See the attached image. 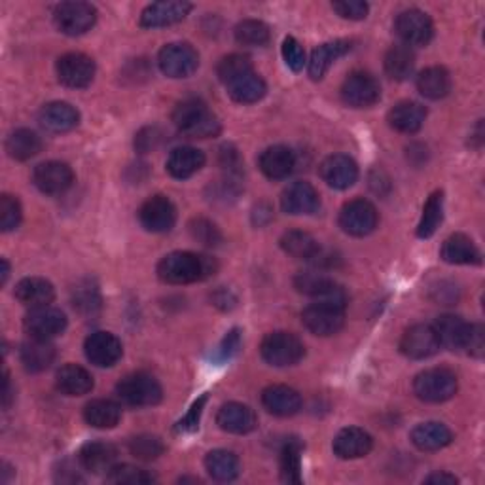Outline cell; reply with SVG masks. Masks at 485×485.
<instances>
[{
  "label": "cell",
  "instance_id": "6da1fadb",
  "mask_svg": "<svg viewBox=\"0 0 485 485\" xmlns=\"http://www.w3.org/2000/svg\"><path fill=\"white\" fill-rule=\"evenodd\" d=\"M212 258L188 251H177L163 256L158 264V277L167 284H192L215 273Z\"/></svg>",
  "mask_w": 485,
  "mask_h": 485
},
{
  "label": "cell",
  "instance_id": "7a4b0ae2",
  "mask_svg": "<svg viewBox=\"0 0 485 485\" xmlns=\"http://www.w3.org/2000/svg\"><path fill=\"white\" fill-rule=\"evenodd\" d=\"M173 121L182 135L190 139H210L220 133L218 118L200 99H186L177 104Z\"/></svg>",
  "mask_w": 485,
  "mask_h": 485
},
{
  "label": "cell",
  "instance_id": "3957f363",
  "mask_svg": "<svg viewBox=\"0 0 485 485\" xmlns=\"http://www.w3.org/2000/svg\"><path fill=\"white\" fill-rule=\"evenodd\" d=\"M345 306L347 301L315 300V303L303 309L301 321L315 336H333L345 325Z\"/></svg>",
  "mask_w": 485,
  "mask_h": 485
},
{
  "label": "cell",
  "instance_id": "277c9868",
  "mask_svg": "<svg viewBox=\"0 0 485 485\" xmlns=\"http://www.w3.org/2000/svg\"><path fill=\"white\" fill-rule=\"evenodd\" d=\"M459 382L448 368H431L415 375L414 392L415 397L429 404H442L451 400L457 394Z\"/></svg>",
  "mask_w": 485,
  "mask_h": 485
},
{
  "label": "cell",
  "instance_id": "5b68a950",
  "mask_svg": "<svg viewBox=\"0 0 485 485\" xmlns=\"http://www.w3.org/2000/svg\"><path fill=\"white\" fill-rule=\"evenodd\" d=\"M116 394L121 402L133 407H150L161 402L163 389L158 379L144 372H135L126 375L116 385Z\"/></svg>",
  "mask_w": 485,
  "mask_h": 485
},
{
  "label": "cell",
  "instance_id": "8992f818",
  "mask_svg": "<svg viewBox=\"0 0 485 485\" xmlns=\"http://www.w3.org/2000/svg\"><path fill=\"white\" fill-rule=\"evenodd\" d=\"M262 358L275 368H286L298 364L303 355H306V347L301 340L291 332H273L267 333L260 345Z\"/></svg>",
  "mask_w": 485,
  "mask_h": 485
},
{
  "label": "cell",
  "instance_id": "52a82bcc",
  "mask_svg": "<svg viewBox=\"0 0 485 485\" xmlns=\"http://www.w3.org/2000/svg\"><path fill=\"white\" fill-rule=\"evenodd\" d=\"M158 65L169 78H188L200 67V55L188 42H173L161 48Z\"/></svg>",
  "mask_w": 485,
  "mask_h": 485
},
{
  "label": "cell",
  "instance_id": "ba28073f",
  "mask_svg": "<svg viewBox=\"0 0 485 485\" xmlns=\"http://www.w3.org/2000/svg\"><path fill=\"white\" fill-rule=\"evenodd\" d=\"M53 21L63 35H86L97 21V10L89 3H61L53 12Z\"/></svg>",
  "mask_w": 485,
  "mask_h": 485
},
{
  "label": "cell",
  "instance_id": "9c48e42d",
  "mask_svg": "<svg viewBox=\"0 0 485 485\" xmlns=\"http://www.w3.org/2000/svg\"><path fill=\"white\" fill-rule=\"evenodd\" d=\"M377 210L368 200H353L340 210V227L353 237H366L377 227Z\"/></svg>",
  "mask_w": 485,
  "mask_h": 485
},
{
  "label": "cell",
  "instance_id": "30bf717a",
  "mask_svg": "<svg viewBox=\"0 0 485 485\" xmlns=\"http://www.w3.org/2000/svg\"><path fill=\"white\" fill-rule=\"evenodd\" d=\"M379 97H382V87L368 72L349 74L341 86V99L353 109H370Z\"/></svg>",
  "mask_w": 485,
  "mask_h": 485
},
{
  "label": "cell",
  "instance_id": "8fae6325",
  "mask_svg": "<svg viewBox=\"0 0 485 485\" xmlns=\"http://www.w3.org/2000/svg\"><path fill=\"white\" fill-rule=\"evenodd\" d=\"M394 30H397V35L407 48L427 45L434 37V25L431 18L417 8L404 10L394 21Z\"/></svg>",
  "mask_w": 485,
  "mask_h": 485
},
{
  "label": "cell",
  "instance_id": "7c38bea8",
  "mask_svg": "<svg viewBox=\"0 0 485 485\" xmlns=\"http://www.w3.org/2000/svg\"><path fill=\"white\" fill-rule=\"evenodd\" d=\"M57 78L67 87H87L95 78V61L86 53H65L57 59Z\"/></svg>",
  "mask_w": 485,
  "mask_h": 485
},
{
  "label": "cell",
  "instance_id": "4fadbf2b",
  "mask_svg": "<svg viewBox=\"0 0 485 485\" xmlns=\"http://www.w3.org/2000/svg\"><path fill=\"white\" fill-rule=\"evenodd\" d=\"M139 220L146 232L152 234L171 232L177 222V209L169 197L152 195L141 205Z\"/></svg>",
  "mask_w": 485,
  "mask_h": 485
},
{
  "label": "cell",
  "instance_id": "5bb4252c",
  "mask_svg": "<svg viewBox=\"0 0 485 485\" xmlns=\"http://www.w3.org/2000/svg\"><path fill=\"white\" fill-rule=\"evenodd\" d=\"M25 330L30 338L52 340L67 330V316L52 306L33 308L25 316Z\"/></svg>",
  "mask_w": 485,
  "mask_h": 485
},
{
  "label": "cell",
  "instance_id": "9a60e30c",
  "mask_svg": "<svg viewBox=\"0 0 485 485\" xmlns=\"http://www.w3.org/2000/svg\"><path fill=\"white\" fill-rule=\"evenodd\" d=\"M440 340L429 325H415L404 332L400 340V351L412 360L431 358L440 351Z\"/></svg>",
  "mask_w": 485,
  "mask_h": 485
},
{
  "label": "cell",
  "instance_id": "2e32d148",
  "mask_svg": "<svg viewBox=\"0 0 485 485\" xmlns=\"http://www.w3.org/2000/svg\"><path fill=\"white\" fill-rule=\"evenodd\" d=\"M33 182L42 193L59 195L72 186L74 173L63 161H45L35 169Z\"/></svg>",
  "mask_w": 485,
  "mask_h": 485
},
{
  "label": "cell",
  "instance_id": "e0dca14e",
  "mask_svg": "<svg viewBox=\"0 0 485 485\" xmlns=\"http://www.w3.org/2000/svg\"><path fill=\"white\" fill-rule=\"evenodd\" d=\"M86 357L99 368H111L124 355L121 341L111 332H95L84 343Z\"/></svg>",
  "mask_w": 485,
  "mask_h": 485
},
{
  "label": "cell",
  "instance_id": "ac0fdd59",
  "mask_svg": "<svg viewBox=\"0 0 485 485\" xmlns=\"http://www.w3.org/2000/svg\"><path fill=\"white\" fill-rule=\"evenodd\" d=\"M192 4L185 0H161V3L148 4L141 13V27L144 29H160L180 23L186 20Z\"/></svg>",
  "mask_w": 485,
  "mask_h": 485
},
{
  "label": "cell",
  "instance_id": "d6986e66",
  "mask_svg": "<svg viewBox=\"0 0 485 485\" xmlns=\"http://www.w3.org/2000/svg\"><path fill=\"white\" fill-rule=\"evenodd\" d=\"M281 207L288 215H315L321 209V197L309 182H294L283 192Z\"/></svg>",
  "mask_w": 485,
  "mask_h": 485
},
{
  "label": "cell",
  "instance_id": "ffe728a7",
  "mask_svg": "<svg viewBox=\"0 0 485 485\" xmlns=\"http://www.w3.org/2000/svg\"><path fill=\"white\" fill-rule=\"evenodd\" d=\"M321 178L333 190H347L358 178V165L345 154H333L321 163Z\"/></svg>",
  "mask_w": 485,
  "mask_h": 485
},
{
  "label": "cell",
  "instance_id": "44dd1931",
  "mask_svg": "<svg viewBox=\"0 0 485 485\" xmlns=\"http://www.w3.org/2000/svg\"><path fill=\"white\" fill-rule=\"evenodd\" d=\"M372 448H374V438L366 431L358 427L341 429L332 442L333 453L345 461L366 457V455L372 451Z\"/></svg>",
  "mask_w": 485,
  "mask_h": 485
},
{
  "label": "cell",
  "instance_id": "7402d4cb",
  "mask_svg": "<svg viewBox=\"0 0 485 485\" xmlns=\"http://www.w3.org/2000/svg\"><path fill=\"white\" fill-rule=\"evenodd\" d=\"M217 423L224 432L249 434L256 429L258 417L251 406L239 404V402H227L218 409Z\"/></svg>",
  "mask_w": 485,
  "mask_h": 485
},
{
  "label": "cell",
  "instance_id": "603a6c76",
  "mask_svg": "<svg viewBox=\"0 0 485 485\" xmlns=\"http://www.w3.org/2000/svg\"><path fill=\"white\" fill-rule=\"evenodd\" d=\"M294 286L298 288V292L311 296L315 300L347 301V294L343 288L318 271L300 273V275L294 279Z\"/></svg>",
  "mask_w": 485,
  "mask_h": 485
},
{
  "label": "cell",
  "instance_id": "cb8c5ba5",
  "mask_svg": "<svg viewBox=\"0 0 485 485\" xmlns=\"http://www.w3.org/2000/svg\"><path fill=\"white\" fill-rule=\"evenodd\" d=\"M40 126L50 133H67L80 124V112L65 101H53L42 106Z\"/></svg>",
  "mask_w": 485,
  "mask_h": 485
},
{
  "label": "cell",
  "instance_id": "d4e9b609",
  "mask_svg": "<svg viewBox=\"0 0 485 485\" xmlns=\"http://www.w3.org/2000/svg\"><path fill=\"white\" fill-rule=\"evenodd\" d=\"M262 404L277 417H292L301 409L300 392L286 385H271L262 392Z\"/></svg>",
  "mask_w": 485,
  "mask_h": 485
},
{
  "label": "cell",
  "instance_id": "484cf974",
  "mask_svg": "<svg viewBox=\"0 0 485 485\" xmlns=\"http://www.w3.org/2000/svg\"><path fill=\"white\" fill-rule=\"evenodd\" d=\"M440 254H442L444 262L455 264V266H478V264H481L480 249L476 247V242L464 234L449 235L444 241Z\"/></svg>",
  "mask_w": 485,
  "mask_h": 485
},
{
  "label": "cell",
  "instance_id": "4316f807",
  "mask_svg": "<svg viewBox=\"0 0 485 485\" xmlns=\"http://www.w3.org/2000/svg\"><path fill=\"white\" fill-rule=\"evenodd\" d=\"M80 464L91 474H109L116 466L118 449L109 442H87L78 453Z\"/></svg>",
  "mask_w": 485,
  "mask_h": 485
},
{
  "label": "cell",
  "instance_id": "83f0119b",
  "mask_svg": "<svg viewBox=\"0 0 485 485\" xmlns=\"http://www.w3.org/2000/svg\"><path fill=\"white\" fill-rule=\"evenodd\" d=\"M258 165H260V171L267 178L283 180L288 175H292L296 167V156L288 146H283V144L269 146L262 152L260 160H258Z\"/></svg>",
  "mask_w": 485,
  "mask_h": 485
},
{
  "label": "cell",
  "instance_id": "f1b7e54d",
  "mask_svg": "<svg viewBox=\"0 0 485 485\" xmlns=\"http://www.w3.org/2000/svg\"><path fill=\"white\" fill-rule=\"evenodd\" d=\"M424 118H427V111H424L423 104L415 101H402L399 104H394L387 116L389 126L394 131L406 135L417 133L424 124Z\"/></svg>",
  "mask_w": 485,
  "mask_h": 485
},
{
  "label": "cell",
  "instance_id": "f546056e",
  "mask_svg": "<svg viewBox=\"0 0 485 485\" xmlns=\"http://www.w3.org/2000/svg\"><path fill=\"white\" fill-rule=\"evenodd\" d=\"M351 42L349 40H333L321 44L316 50H313L309 59V76L311 80H323L325 74L330 70V67L336 63L340 57H343L347 52H351Z\"/></svg>",
  "mask_w": 485,
  "mask_h": 485
},
{
  "label": "cell",
  "instance_id": "4dcf8cb0",
  "mask_svg": "<svg viewBox=\"0 0 485 485\" xmlns=\"http://www.w3.org/2000/svg\"><path fill=\"white\" fill-rule=\"evenodd\" d=\"M434 332L440 340V345L451 349V351H463L468 338L470 325L457 315H442L436 318Z\"/></svg>",
  "mask_w": 485,
  "mask_h": 485
},
{
  "label": "cell",
  "instance_id": "1f68e13d",
  "mask_svg": "<svg viewBox=\"0 0 485 485\" xmlns=\"http://www.w3.org/2000/svg\"><path fill=\"white\" fill-rule=\"evenodd\" d=\"M205 165V154L193 146L175 148L167 158V171L173 178L185 180L193 177Z\"/></svg>",
  "mask_w": 485,
  "mask_h": 485
},
{
  "label": "cell",
  "instance_id": "d6a6232c",
  "mask_svg": "<svg viewBox=\"0 0 485 485\" xmlns=\"http://www.w3.org/2000/svg\"><path fill=\"white\" fill-rule=\"evenodd\" d=\"M13 294L23 303V306L33 309V308L50 306L55 298V288L50 281H45L42 277H27L18 283Z\"/></svg>",
  "mask_w": 485,
  "mask_h": 485
},
{
  "label": "cell",
  "instance_id": "836d02e7",
  "mask_svg": "<svg viewBox=\"0 0 485 485\" xmlns=\"http://www.w3.org/2000/svg\"><path fill=\"white\" fill-rule=\"evenodd\" d=\"M21 364L27 372L40 374L48 370L55 360V347L50 343V340H38L30 338L21 345Z\"/></svg>",
  "mask_w": 485,
  "mask_h": 485
},
{
  "label": "cell",
  "instance_id": "e575fe53",
  "mask_svg": "<svg viewBox=\"0 0 485 485\" xmlns=\"http://www.w3.org/2000/svg\"><path fill=\"white\" fill-rule=\"evenodd\" d=\"M453 434L444 423H421L412 431V442L421 451H440L451 444Z\"/></svg>",
  "mask_w": 485,
  "mask_h": 485
},
{
  "label": "cell",
  "instance_id": "d590c367",
  "mask_svg": "<svg viewBox=\"0 0 485 485\" xmlns=\"http://www.w3.org/2000/svg\"><path fill=\"white\" fill-rule=\"evenodd\" d=\"M57 389L67 397H84L94 389V377L78 364H65L57 372Z\"/></svg>",
  "mask_w": 485,
  "mask_h": 485
},
{
  "label": "cell",
  "instance_id": "8d00e7d4",
  "mask_svg": "<svg viewBox=\"0 0 485 485\" xmlns=\"http://www.w3.org/2000/svg\"><path fill=\"white\" fill-rule=\"evenodd\" d=\"M227 94L230 97L239 103V104H252L262 101L264 95L267 94V86L260 74H256L254 70L242 74L241 78L234 80L232 84H227Z\"/></svg>",
  "mask_w": 485,
  "mask_h": 485
},
{
  "label": "cell",
  "instance_id": "74e56055",
  "mask_svg": "<svg viewBox=\"0 0 485 485\" xmlns=\"http://www.w3.org/2000/svg\"><path fill=\"white\" fill-rule=\"evenodd\" d=\"M205 468L212 480L217 481H234L239 476V459L234 451L227 449H215L207 453L205 457Z\"/></svg>",
  "mask_w": 485,
  "mask_h": 485
},
{
  "label": "cell",
  "instance_id": "f35d334b",
  "mask_svg": "<svg viewBox=\"0 0 485 485\" xmlns=\"http://www.w3.org/2000/svg\"><path fill=\"white\" fill-rule=\"evenodd\" d=\"M417 89L427 99H444L451 91V76L444 67H429L417 76Z\"/></svg>",
  "mask_w": 485,
  "mask_h": 485
},
{
  "label": "cell",
  "instance_id": "ab89813d",
  "mask_svg": "<svg viewBox=\"0 0 485 485\" xmlns=\"http://www.w3.org/2000/svg\"><path fill=\"white\" fill-rule=\"evenodd\" d=\"M281 247L286 254H291L292 258H298V260H306L309 264L315 260V256L323 249L311 234L300 232V230L286 232L281 237Z\"/></svg>",
  "mask_w": 485,
  "mask_h": 485
},
{
  "label": "cell",
  "instance_id": "60d3db41",
  "mask_svg": "<svg viewBox=\"0 0 485 485\" xmlns=\"http://www.w3.org/2000/svg\"><path fill=\"white\" fill-rule=\"evenodd\" d=\"M84 419L94 429H114L121 419V407L112 400H91L84 407Z\"/></svg>",
  "mask_w": 485,
  "mask_h": 485
},
{
  "label": "cell",
  "instance_id": "b9f144b4",
  "mask_svg": "<svg viewBox=\"0 0 485 485\" xmlns=\"http://www.w3.org/2000/svg\"><path fill=\"white\" fill-rule=\"evenodd\" d=\"M40 150H42L40 136L30 129H15L6 139L8 156L18 161H27L30 158H35L37 154H40Z\"/></svg>",
  "mask_w": 485,
  "mask_h": 485
},
{
  "label": "cell",
  "instance_id": "7bdbcfd3",
  "mask_svg": "<svg viewBox=\"0 0 485 485\" xmlns=\"http://www.w3.org/2000/svg\"><path fill=\"white\" fill-rule=\"evenodd\" d=\"M415 69V55L412 48H407L404 44L392 45V48L385 55V72L392 80H407L414 74Z\"/></svg>",
  "mask_w": 485,
  "mask_h": 485
},
{
  "label": "cell",
  "instance_id": "ee69618b",
  "mask_svg": "<svg viewBox=\"0 0 485 485\" xmlns=\"http://www.w3.org/2000/svg\"><path fill=\"white\" fill-rule=\"evenodd\" d=\"M442 220H444V193L434 192L423 207V215L417 226V237L421 239L432 237L440 224H442Z\"/></svg>",
  "mask_w": 485,
  "mask_h": 485
},
{
  "label": "cell",
  "instance_id": "f6af8a7d",
  "mask_svg": "<svg viewBox=\"0 0 485 485\" xmlns=\"http://www.w3.org/2000/svg\"><path fill=\"white\" fill-rule=\"evenodd\" d=\"M281 480L284 483H301V444L288 442L281 449Z\"/></svg>",
  "mask_w": 485,
  "mask_h": 485
},
{
  "label": "cell",
  "instance_id": "bcb514c9",
  "mask_svg": "<svg viewBox=\"0 0 485 485\" xmlns=\"http://www.w3.org/2000/svg\"><path fill=\"white\" fill-rule=\"evenodd\" d=\"M269 27L258 20H245L235 27V40L241 45H251V48H260L269 42Z\"/></svg>",
  "mask_w": 485,
  "mask_h": 485
},
{
  "label": "cell",
  "instance_id": "7dc6e473",
  "mask_svg": "<svg viewBox=\"0 0 485 485\" xmlns=\"http://www.w3.org/2000/svg\"><path fill=\"white\" fill-rule=\"evenodd\" d=\"M251 70H254L252 63H251V59L247 55H241V53H232V55L224 57L220 61V63H218V67H217L218 78L226 86L232 84L237 78H241L242 74H247Z\"/></svg>",
  "mask_w": 485,
  "mask_h": 485
},
{
  "label": "cell",
  "instance_id": "c3c4849f",
  "mask_svg": "<svg viewBox=\"0 0 485 485\" xmlns=\"http://www.w3.org/2000/svg\"><path fill=\"white\" fill-rule=\"evenodd\" d=\"M129 451L133 457L141 461H154L165 451V446L158 436L141 434L129 440Z\"/></svg>",
  "mask_w": 485,
  "mask_h": 485
},
{
  "label": "cell",
  "instance_id": "681fc988",
  "mask_svg": "<svg viewBox=\"0 0 485 485\" xmlns=\"http://www.w3.org/2000/svg\"><path fill=\"white\" fill-rule=\"evenodd\" d=\"M106 481L118 483V485H136V483H152L156 478L143 468H136L131 464H116L109 474H106Z\"/></svg>",
  "mask_w": 485,
  "mask_h": 485
},
{
  "label": "cell",
  "instance_id": "f907efd6",
  "mask_svg": "<svg viewBox=\"0 0 485 485\" xmlns=\"http://www.w3.org/2000/svg\"><path fill=\"white\" fill-rule=\"evenodd\" d=\"M23 210L18 201V197L4 193L0 197V227L3 232H12L21 224Z\"/></svg>",
  "mask_w": 485,
  "mask_h": 485
},
{
  "label": "cell",
  "instance_id": "816d5d0a",
  "mask_svg": "<svg viewBox=\"0 0 485 485\" xmlns=\"http://www.w3.org/2000/svg\"><path fill=\"white\" fill-rule=\"evenodd\" d=\"M190 234L205 247H218L222 242L220 230L207 218H193L190 222Z\"/></svg>",
  "mask_w": 485,
  "mask_h": 485
},
{
  "label": "cell",
  "instance_id": "f5cc1de1",
  "mask_svg": "<svg viewBox=\"0 0 485 485\" xmlns=\"http://www.w3.org/2000/svg\"><path fill=\"white\" fill-rule=\"evenodd\" d=\"M283 59H284V63L286 67L294 70V72H300L303 67H306V52H303L301 48V44L292 38V37H286L284 42H283Z\"/></svg>",
  "mask_w": 485,
  "mask_h": 485
},
{
  "label": "cell",
  "instance_id": "db71d44e",
  "mask_svg": "<svg viewBox=\"0 0 485 485\" xmlns=\"http://www.w3.org/2000/svg\"><path fill=\"white\" fill-rule=\"evenodd\" d=\"M332 10L343 20L360 21L368 15L370 6L366 3H362V0H341V3H333Z\"/></svg>",
  "mask_w": 485,
  "mask_h": 485
},
{
  "label": "cell",
  "instance_id": "11a10c76",
  "mask_svg": "<svg viewBox=\"0 0 485 485\" xmlns=\"http://www.w3.org/2000/svg\"><path fill=\"white\" fill-rule=\"evenodd\" d=\"M99 294L94 286H78L74 292V308L82 313H94L99 308Z\"/></svg>",
  "mask_w": 485,
  "mask_h": 485
},
{
  "label": "cell",
  "instance_id": "9f6ffc18",
  "mask_svg": "<svg viewBox=\"0 0 485 485\" xmlns=\"http://www.w3.org/2000/svg\"><path fill=\"white\" fill-rule=\"evenodd\" d=\"M205 402H207V394H203L200 400L193 402V406L190 407V412L185 415V419H180L177 423L175 431L177 432H193V431L200 429V421H201Z\"/></svg>",
  "mask_w": 485,
  "mask_h": 485
},
{
  "label": "cell",
  "instance_id": "6f0895ef",
  "mask_svg": "<svg viewBox=\"0 0 485 485\" xmlns=\"http://www.w3.org/2000/svg\"><path fill=\"white\" fill-rule=\"evenodd\" d=\"M464 351L468 355L476 357V358L483 357V351H485V330H483L481 325H470Z\"/></svg>",
  "mask_w": 485,
  "mask_h": 485
},
{
  "label": "cell",
  "instance_id": "680465c9",
  "mask_svg": "<svg viewBox=\"0 0 485 485\" xmlns=\"http://www.w3.org/2000/svg\"><path fill=\"white\" fill-rule=\"evenodd\" d=\"M239 347H241V333L235 328L232 332H227V336L220 343V347H218V358L220 360H230L232 357L237 355Z\"/></svg>",
  "mask_w": 485,
  "mask_h": 485
},
{
  "label": "cell",
  "instance_id": "91938a15",
  "mask_svg": "<svg viewBox=\"0 0 485 485\" xmlns=\"http://www.w3.org/2000/svg\"><path fill=\"white\" fill-rule=\"evenodd\" d=\"M457 481H459L457 478L448 473H434L429 478H424V483H431V485H455Z\"/></svg>",
  "mask_w": 485,
  "mask_h": 485
},
{
  "label": "cell",
  "instance_id": "94428289",
  "mask_svg": "<svg viewBox=\"0 0 485 485\" xmlns=\"http://www.w3.org/2000/svg\"><path fill=\"white\" fill-rule=\"evenodd\" d=\"M3 402H4V407L10 406L12 402V387H10V375L8 372H4V389H3Z\"/></svg>",
  "mask_w": 485,
  "mask_h": 485
},
{
  "label": "cell",
  "instance_id": "6125c7cd",
  "mask_svg": "<svg viewBox=\"0 0 485 485\" xmlns=\"http://www.w3.org/2000/svg\"><path fill=\"white\" fill-rule=\"evenodd\" d=\"M8 275H10V264L8 260H3V284H6Z\"/></svg>",
  "mask_w": 485,
  "mask_h": 485
}]
</instances>
